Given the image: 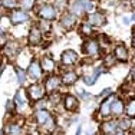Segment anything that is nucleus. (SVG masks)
I'll use <instances>...</instances> for the list:
<instances>
[{
	"label": "nucleus",
	"mask_w": 135,
	"mask_h": 135,
	"mask_svg": "<svg viewBox=\"0 0 135 135\" xmlns=\"http://www.w3.org/2000/svg\"><path fill=\"white\" fill-rule=\"evenodd\" d=\"M35 118H36V122L39 125H45L50 119V114L46 111V109H37L36 114H35Z\"/></svg>",
	"instance_id": "obj_10"
},
{
	"label": "nucleus",
	"mask_w": 135,
	"mask_h": 135,
	"mask_svg": "<svg viewBox=\"0 0 135 135\" xmlns=\"http://www.w3.org/2000/svg\"><path fill=\"white\" fill-rule=\"evenodd\" d=\"M101 72H102V69H96L92 75H85V78H83L85 83H88V85H94L95 81H96V76H98Z\"/></svg>",
	"instance_id": "obj_21"
},
{
	"label": "nucleus",
	"mask_w": 135,
	"mask_h": 135,
	"mask_svg": "<svg viewBox=\"0 0 135 135\" xmlns=\"http://www.w3.org/2000/svg\"><path fill=\"white\" fill-rule=\"evenodd\" d=\"M78 59V55H76L73 50H65L62 53V63L63 65H73Z\"/></svg>",
	"instance_id": "obj_7"
},
{
	"label": "nucleus",
	"mask_w": 135,
	"mask_h": 135,
	"mask_svg": "<svg viewBox=\"0 0 135 135\" xmlns=\"http://www.w3.org/2000/svg\"><path fill=\"white\" fill-rule=\"evenodd\" d=\"M39 15L45 20H52V19H55V16H56V10L50 4H42L39 9Z\"/></svg>",
	"instance_id": "obj_2"
},
{
	"label": "nucleus",
	"mask_w": 135,
	"mask_h": 135,
	"mask_svg": "<svg viewBox=\"0 0 135 135\" xmlns=\"http://www.w3.org/2000/svg\"><path fill=\"white\" fill-rule=\"evenodd\" d=\"M0 135H3V131L2 129H0Z\"/></svg>",
	"instance_id": "obj_40"
},
{
	"label": "nucleus",
	"mask_w": 135,
	"mask_h": 135,
	"mask_svg": "<svg viewBox=\"0 0 135 135\" xmlns=\"http://www.w3.org/2000/svg\"><path fill=\"white\" fill-rule=\"evenodd\" d=\"M6 109L10 112H15V101H9L7 104H6Z\"/></svg>",
	"instance_id": "obj_30"
},
{
	"label": "nucleus",
	"mask_w": 135,
	"mask_h": 135,
	"mask_svg": "<svg viewBox=\"0 0 135 135\" xmlns=\"http://www.w3.org/2000/svg\"><path fill=\"white\" fill-rule=\"evenodd\" d=\"M115 56H117V59H119V60H127L128 59V50H127V47L122 46V45L117 46V49H115Z\"/></svg>",
	"instance_id": "obj_18"
},
{
	"label": "nucleus",
	"mask_w": 135,
	"mask_h": 135,
	"mask_svg": "<svg viewBox=\"0 0 135 135\" xmlns=\"http://www.w3.org/2000/svg\"><path fill=\"white\" fill-rule=\"evenodd\" d=\"M83 12H85V6H83L82 0H78V2H75L72 6H70V13H72V15L81 16Z\"/></svg>",
	"instance_id": "obj_17"
},
{
	"label": "nucleus",
	"mask_w": 135,
	"mask_h": 135,
	"mask_svg": "<svg viewBox=\"0 0 135 135\" xmlns=\"http://www.w3.org/2000/svg\"><path fill=\"white\" fill-rule=\"evenodd\" d=\"M83 50H85L86 55H89V56H96L99 52V46L95 40H88V42H85Z\"/></svg>",
	"instance_id": "obj_5"
},
{
	"label": "nucleus",
	"mask_w": 135,
	"mask_h": 135,
	"mask_svg": "<svg viewBox=\"0 0 135 135\" xmlns=\"http://www.w3.org/2000/svg\"><path fill=\"white\" fill-rule=\"evenodd\" d=\"M75 16L72 13H66L62 16V26L66 27V29H72L73 25H75Z\"/></svg>",
	"instance_id": "obj_15"
},
{
	"label": "nucleus",
	"mask_w": 135,
	"mask_h": 135,
	"mask_svg": "<svg viewBox=\"0 0 135 135\" xmlns=\"http://www.w3.org/2000/svg\"><path fill=\"white\" fill-rule=\"evenodd\" d=\"M132 79H134V81H135V72L132 73Z\"/></svg>",
	"instance_id": "obj_39"
},
{
	"label": "nucleus",
	"mask_w": 135,
	"mask_h": 135,
	"mask_svg": "<svg viewBox=\"0 0 135 135\" xmlns=\"http://www.w3.org/2000/svg\"><path fill=\"white\" fill-rule=\"evenodd\" d=\"M82 2H83V6H85V10L89 12L92 7H94V6H92V3L89 2V0H82Z\"/></svg>",
	"instance_id": "obj_31"
},
{
	"label": "nucleus",
	"mask_w": 135,
	"mask_h": 135,
	"mask_svg": "<svg viewBox=\"0 0 135 135\" xmlns=\"http://www.w3.org/2000/svg\"><path fill=\"white\" fill-rule=\"evenodd\" d=\"M2 4L4 6V7L15 9V6H16V0H2Z\"/></svg>",
	"instance_id": "obj_27"
},
{
	"label": "nucleus",
	"mask_w": 135,
	"mask_h": 135,
	"mask_svg": "<svg viewBox=\"0 0 135 135\" xmlns=\"http://www.w3.org/2000/svg\"><path fill=\"white\" fill-rule=\"evenodd\" d=\"M125 112L129 118H134L135 117V98H131L128 101L127 107H125Z\"/></svg>",
	"instance_id": "obj_20"
},
{
	"label": "nucleus",
	"mask_w": 135,
	"mask_h": 135,
	"mask_svg": "<svg viewBox=\"0 0 135 135\" xmlns=\"http://www.w3.org/2000/svg\"><path fill=\"white\" fill-rule=\"evenodd\" d=\"M109 92H111V89H109V88H107V89H105V91H104V92H102V94H101V95H99V96H105V95H108V94H109Z\"/></svg>",
	"instance_id": "obj_32"
},
{
	"label": "nucleus",
	"mask_w": 135,
	"mask_h": 135,
	"mask_svg": "<svg viewBox=\"0 0 135 135\" xmlns=\"http://www.w3.org/2000/svg\"><path fill=\"white\" fill-rule=\"evenodd\" d=\"M40 65H42V69H43V70L50 72V70L55 69V60L52 59V57H49V56H45L43 59H42Z\"/></svg>",
	"instance_id": "obj_16"
},
{
	"label": "nucleus",
	"mask_w": 135,
	"mask_h": 135,
	"mask_svg": "<svg viewBox=\"0 0 135 135\" xmlns=\"http://www.w3.org/2000/svg\"><path fill=\"white\" fill-rule=\"evenodd\" d=\"M101 131L104 135H115L117 132V122L114 121H108V122H104L101 127Z\"/></svg>",
	"instance_id": "obj_11"
},
{
	"label": "nucleus",
	"mask_w": 135,
	"mask_h": 135,
	"mask_svg": "<svg viewBox=\"0 0 135 135\" xmlns=\"http://www.w3.org/2000/svg\"><path fill=\"white\" fill-rule=\"evenodd\" d=\"M76 79H78V75H76V72H73V70L65 72L62 76V82L65 83V85H72V83L76 82Z\"/></svg>",
	"instance_id": "obj_14"
},
{
	"label": "nucleus",
	"mask_w": 135,
	"mask_h": 135,
	"mask_svg": "<svg viewBox=\"0 0 135 135\" xmlns=\"http://www.w3.org/2000/svg\"><path fill=\"white\" fill-rule=\"evenodd\" d=\"M43 95H45V88L40 85L35 83V85H30L27 88V96L30 101H39V99L43 98Z\"/></svg>",
	"instance_id": "obj_1"
},
{
	"label": "nucleus",
	"mask_w": 135,
	"mask_h": 135,
	"mask_svg": "<svg viewBox=\"0 0 135 135\" xmlns=\"http://www.w3.org/2000/svg\"><path fill=\"white\" fill-rule=\"evenodd\" d=\"M131 127V121L129 119H128V118H125V119H121L119 121V128H121V129H128V128H129Z\"/></svg>",
	"instance_id": "obj_24"
},
{
	"label": "nucleus",
	"mask_w": 135,
	"mask_h": 135,
	"mask_svg": "<svg viewBox=\"0 0 135 135\" xmlns=\"http://www.w3.org/2000/svg\"><path fill=\"white\" fill-rule=\"evenodd\" d=\"M86 20H88V23L92 25V26H101V25L105 23V17H104V15H101V13H91Z\"/></svg>",
	"instance_id": "obj_8"
},
{
	"label": "nucleus",
	"mask_w": 135,
	"mask_h": 135,
	"mask_svg": "<svg viewBox=\"0 0 135 135\" xmlns=\"http://www.w3.org/2000/svg\"><path fill=\"white\" fill-rule=\"evenodd\" d=\"M15 104L17 105V107H20V105H23L25 104V101H23V95L20 94V92H17L15 96Z\"/></svg>",
	"instance_id": "obj_26"
},
{
	"label": "nucleus",
	"mask_w": 135,
	"mask_h": 135,
	"mask_svg": "<svg viewBox=\"0 0 135 135\" xmlns=\"http://www.w3.org/2000/svg\"><path fill=\"white\" fill-rule=\"evenodd\" d=\"M63 105H65V109H68V111H75L78 108L79 102L73 95H66L63 98Z\"/></svg>",
	"instance_id": "obj_6"
},
{
	"label": "nucleus",
	"mask_w": 135,
	"mask_h": 135,
	"mask_svg": "<svg viewBox=\"0 0 135 135\" xmlns=\"http://www.w3.org/2000/svg\"><path fill=\"white\" fill-rule=\"evenodd\" d=\"M111 112L114 115H121L124 112V104L121 101H118V99H115L111 105Z\"/></svg>",
	"instance_id": "obj_19"
},
{
	"label": "nucleus",
	"mask_w": 135,
	"mask_h": 135,
	"mask_svg": "<svg viewBox=\"0 0 135 135\" xmlns=\"http://www.w3.org/2000/svg\"><path fill=\"white\" fill-rule=\"evenodd\" d=\"M39 27H40V30H43V32H47V30L50 29L49 20H42V22H40V25H39Z\"/></svg>",
	"instance_id": "obj_28"
},
{
	"label": "nucleus",
	"mask_w": 135,
	"mask_h": 135,
	"mask_svg": "<svg viewBox=\"0 0 135 135\" xmlns=\"http://www.w3.org/2000/svg\"><path fill=\"white\" fill-rule=\"evenodd\" d=\"M17 82L20 83V85L25 83V72L22 69H17Z\"/></svg>",
	"instance_id": "obj_29"
},
{
	"label": "nucleus",
	"mask_w": 135,
	"mask_h": 135,
	"mask_svg": "<svg viewBox=\"0 0 135 135\" xmlns=\"http://www.w3.org/2000/svg\"><path fill=\"white\" fill-rule=\"evenodd\" d=\"M132 45H134V47H135V29H134V32H132Z\"/></svg>",
	"instance_id": "obj_33"
},
{
	"label": "nucleus",
	"mask_w": 135,
	"mask_h": 135,
	"mask_svg": "<svg viewBox=\"0 0 135 135\" xmlns=\"http://www.w3.org/2000/svg\"><path fill=\"white\" fill-rule=\"evenodd\" d=\"M76 135H81V127L78 128V132H76Z\"/></svg>",
	"instance_id": "obj_35"
},
{
	"label": "nucleus",
	"mask_w": 135,
	"mask_h": 135,
	"mask_svg": "<svg viewBox=\"0 0 135 135\" xmlns=\"http://www.w3.org/2000/svg\"><path fill=\"white\" fill-rule=\"evenodd\" d=\"M124 23H125V25H128V23H129V20H128V17H124Z\"/></svg>",
	"instance_id": "obj_34"
},
{
	"label": "nucleus",
	"mask_w": 135,
	"mask_h": 135,
	"mask_svg": "<svg viewBox=\"0 0 135 135\" xmlns=\"http://www.w3.org/2000/svg\"><path fill=\"white\" fill-rule=\"evenodd\" d=\"M6 134L7 135H19L20 134V127L17 124H9L6 127Z\"/></svg>",
	"instance_id": "obj_22"
},
{
	"label": "nucleus",
	"mask_w": 135,
	"mask_h": 135,
	"mask_svg": "<svg viewBox=\"0 0 135 135\" xmlns=\"http://www.w3.org/2000/svg\"><path fill=\"white\" fill-rule=\"evenodd\" d=\"M131 3H132V6L135 7V0H131Z\"/></svg>",
	"instance_id": "obj_36"
},
{
	"label": "nucleus",
	"mask_w": 135,
	"mask_h": 135,
	"mask_svg": "<svg viewBox=\"0 0 135 135\" xmlns=\"http://www.w3.org/2000/svg\"><path fill=\"white\" fill-rule=\"evenodd\" d=\"M81 32L83 35H91L92 33V29H91V25L89 23H83L81 26Z\"/></svg>",
	"instance_id": "obj_25"
},
{
	"label": "nucleus",
	"mask_w": 135,
	"mask_h": 135,
	"mask_svg": "<svg viewBox=\"0 0 135 135\" xmlns=\"http://www.w3.org/2000/svg\"><path fill=\"white\" fill-rule=\"evenodd\" d=\"M2 42H3V39H2V35H0V45H2Z\"/></svg>",
	"instance_id": "obj_38"
},
{
	"label": "nucleus",
	"mask_w": 135,
	"mask_h": 135,
	"mask_svg": "<svg viewBox=\"0 0 135 135\" xmlns=\"http://www.w3.org/2000/svg\"><path fill=\"white\" fill-rule=\"evenodd\" d=\"M35 4V0H22L20 2V6L25 9V10H29V9H32Z\"/></svg>",
	"instance_id": "obj_23"
},
{
	"label": "nucleus",
	"mask_w": 135,
	"mask_h": 135,
	"mask_svg": "<svg viewBox=\"0 0 135 135\" xmlns=\"http://www.w3.org/2000/svg\"><path fill=\"white\" fill-rule=\"evenodd\" d=\"M42 40V32L37 27L30 29V33H29V43L30 45H39Z\"/></svg>",
	"instance_id": "obj_12"
},
{
	"label": "nucleus",
	"mask_w": 135,
	"mask_h": 135,
	"mask_svg": "<svg viewBox=\"0 0 135 135\" xmlns=\"http://www.w3.org/2000/svg\"><path fill=\"white\" fill-rule=\"evenodd\" d=\"M115 101V98L114 96H109V98H107L104 102L101 104V108H99V112H101L104 117H107V115L111 114V105H112V102Z\"/></svg>",
	"instance_id": "obj_13"
},
{
	"label": "nucleus",
	"mask_w": 135,
	"mask_h": 135,
	"mask_svg": "<svg viewBox=\"0 0 135 135\" xmlns=\"http://www.w3.org/2000/svg\"><path fill=\"white\" fill-rule=\"evenodd\" d=\"M10 20L13 25H19V23H23V22L29 20V16L25 10H13L10 15Z\"/></svg>",
	"instance_id": "obj_3"
},
{
	"label": "nucleus",
	"mask_w": 135,
	"mask_h": 135,
	"mask_svg": "<svg viewBox=\"0 0 135 135\" xmlns=\"http://www.w3.org/2000/svg\"><path fill=\"white\" fill-rule=\"evenodd\" d=\"M115 135H124V132H117Z\"/></svg>",
	"instance_id": "obj_37"
},
{
	"label": "nucleus",
	"mask_w": 135,
	"mask_h": 135,
	"mask_svg": "<svg viewBox=\"0 0 135 135\" xmlns=\"http://www.w3.org/2000/svg\"><path fill=\"white\" fill-rule=\"evenodd\" d=\"M27 73H29V76H30L33 81H37V79H40V76H42V66L37 62L33 60V62L29 65Z\"/></svg>",
	"instance_id": "obj_4"
},
{
	"label": "nucleus",
	"mask_w": 135,
	"mask_h": 135,
	"mask_svg": "<svg viewBox=\"0 0 135 135\" xmlns=\"http://www.w3.org/2000/svg\"><path fill=\"white\" fill-rule=\"evenodd\" d=\"M132 135H135V131H134V134H132Z\"/></svg>",
	"instance_id": "obj_41"
},
{
	"label": "nucleus",
	"mask_w": 135,
	"mask_h": 135,
	"mask_svg": "<svg viewBox=\"0 0 135 135\" xmlns=\"http://www.w3.org/2000/svg\"><path fill=\"white\" fill-rule=\"evenodd\" d=\"M59 78L57 76H49V78L46 79V82H45V89H46L47 92H53L57 89V86H59Z\"/></svg>",
	"instance_id": "obj_9"
}]
</instances>
